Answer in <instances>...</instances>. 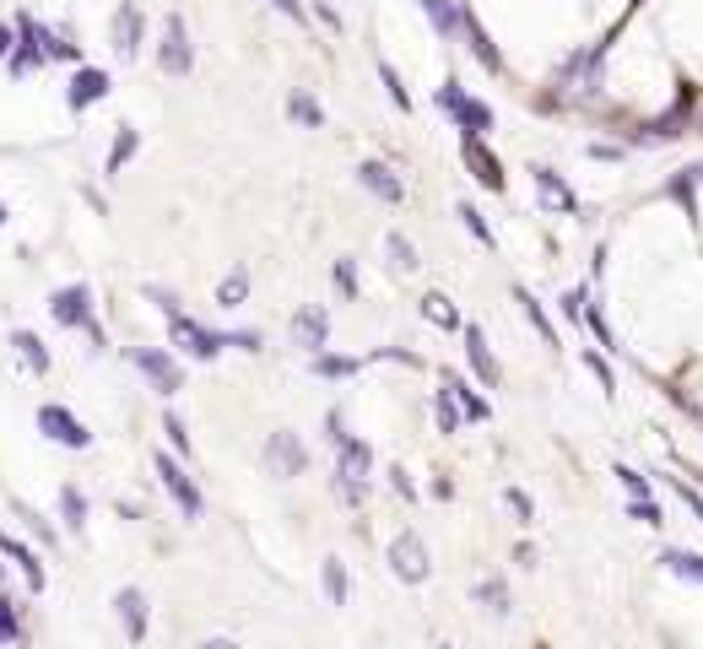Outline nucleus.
<instances>
[{
    "label": "nucleus",
    "mask_w": 703,
    "mask_h": 649,
    "mask_svg": "<svg viewBox=\"0 0 703 649\" xmlns=\"http://www.w3.org/2000/svg\"><path fill=\"white\" fill-rule=\"evenodd\" d=\"M303 466H309V449L298 445V433L277 428V433L265 439V471L282 477V482H292V477H303Z\"/></svg>",
    "instance_id": "8"
},
{
    "label": "nucleus",
    "mask_w": 703,
    "mask_h": 649,
    "mask_svg": "<svg viewBox=\"0 0 703 649\" xmlns=\"http://www.w3.org/2000/svg\"><path fill=\"white\" fill-rule=\"evenodd\" d=\"M22 633V622H17V601L11 596H0V645H11Z\"/></svg>",
    "instance_id": "37"
},
{
    "label": "nucleus",
    "mask_w": 703,
    "mask_h": 649,
    "mask_svg": "<svg viewBox=\"0 0 703 649\" xmlns=\"http://www.w3.org/2000/svg\"><path fill=\"white\" fill-rule=\"evenodd\" d=\"M158 66H163V77H190V71H195V43H190V28H184V17H179V11H168V17H163Z\"/></svg>",
    "instance_id": "4"
},
{
    "label": "nucleus",
    "mask_w": 703,
    "mask_h": 649,
    "mask_svg": "<svg viewBox=\"0 0 703 649\" xmlns=\"http://www.w3.org/2000/svg\"><path fill=\"white\" fill-rule=\"evenodd\" d=\"M433 417H439V428H444V433H460V422H465V417H460V401H455V390H450V385H444V390H433Z\"/></svg>",
    "instance_id": "26"
},
{
    "label": "nucleus",
    "mask_w": 703,
    "mask_h": 649,
    "mask_svg": "<svg viewBox=\"0 0 703 649\" xmlns=\"http://www.w3.org/2000/svg\"><path fill=\"white\" fill-rule=\"evenodd\" d=\"M503 498H509V509H514V515H520V526H531V520H536V509H531V498H525V492H520V487H509V492H503Z\"/></svg>",
    "instance_id": "41"
},
{
    "label": "nucleus",
    "mask_w": 703,
    "mask_h": 649,
    "mask_svg": "<svg viewBox=\"0 0 703 649\" xmlns=\"http://www.w3.org/2000/svg\"><path fill=\"white\" fill-rule=\"evenodd\" d=\"M584 303H590V298H584V287H574V292H563V320H574V324H580V320H584Z\"/></svg>",
    "instance_id": "42"
},
{
    "label": "nucleus",
    "mask_w": 703,
    "mask_h": 649,
    "mask_svg": "<svg viewBox=\"0 0 703 649\" xmlns=\"http://www.w3.org/2000/svg\"><path fill=\"white\" fill-rule=\"evenodd\" d=\"M627 515H633L639 526H665V520H661V509H655L650 498H633V503H627Z\"/></svg>",
    "instance_id": "38"
},
{
    "label": "nucleus",
    "mask_w": 703,
    "mask_h": 649,
    "mask_svg": "<svg viewBox=\"0 0 703 649\" xmlns=\"http://www.w3.org/2000/svg\"><path fill=\"white\" fill-rule=\"evenodd\" d=\"M147 298H152L163 314H173V309H179V298H173V292H163V287H147Z\"/></svg>",
    "instance_id": "45"
},
{
    "label": "nucleus",
    "mask_w": 703,
    "mask_h": 649,
    "mask_svg": "<svg viewBox=\"0 0 703 649\" xmlns=\"http://www.w3.org/2000/svg\"><path fill=\"white\" fill-rule=\"evenodd\" d=\"M292 347H298V352H309V358L331 347V314H325L320 303H309V309H298V314H292Z\"/></svg>",
    "instance_id": "12"
},
{
    "label": "nucleus",
    "mask_w": 703,
    "mask_h": 649,
    "mask_svg": "<svg viewBox=\"0 0 703 649\" xmlns=\"http://www.w3.org/2000/svg\"><path fill=\"white\" fill-rule=\"evenodd\" d=\"M514 298H520V309H525V320H531V324H536V330H541V341H546V347H558V330H552V320L541 314V303H536V298H531L525 287H520Z\"/></svg>",
    "instance_id": "30"
},
{
    "label": "nucleus",
    "mask_w": 703,
    "mask_h": 649,
    "mask_svg": "<svg viewBox=\"0 0 703 649\" xmlns=\"http://www.w3.org/2000/svg\"><path fill=\"white\" fill-rule=\"evenodd\" d=\"M244 298H249V271L239 266L233 277H222V287H217V303H222V309H239Z\"/></svg>",
    "instance_id": "28"
},
{
    "label": "nucleus",
    "mask_w": 703,
    "mask_h": 649,
    "mask_svg": "<svg viewBox=\"0 0 703 649\" xmlns=\"http://www.w3.org/2000/svg\"><path fill=\"white\" fill-rule=\"evenodd\" d=\"M11 49H17V28L0 22V60H11Z\"/></svg>",
    "instance_id": "47"
},
{
    "label": "nucleus",
    "mask_w": 703,
    "mask_h": 649,
    "mask_svg": "<svg viewBox=\"0 0 703 649\" xmlns=\"http://www.w3.org/2000/svg\"><path fill=\"white\" fill-rule=\"evenodd\" d=\"M460 158H465V168H471V179H476L482 190H503V168H498V158L488 152V147H482V136H465Z\"/></svg>",
    "instance_id": "14"
},
{
    "label": "nucleus",
    "mask_w": 703,
    "mask_h": 649,
    "mask_svg": "<svg viewBox=\"0 0 703 649\" xmlns=\"http://www.w3.org/2000/svg\"><path fill=\"white\" fill-rule=\"evenodd\" d=\"M617 482L627 487V498H650V482H644V477H639L633 466H617Z\"/></svg>",
    "instance_id": "40"
},
{
    "label": "nucleus",
    "mask_w": 703,
    "mask_h": 649,
    "mask_svg": "<svg viewBox=\"0 0 703 649\" xmlns=\"http://www.w3.org/2000/svg\"><path fill=\"white\" fill-rule=\"evenodd\" d=\"M531 173H536V190H541V201L546 206H558V211H580V201L569 196V184H563L552 168H531Z\"/></svg>",
    "instance_id": "20"
},
{
    "label": "nucleus",
    "mask_w": 703,
    "mask_h": 649,
    "mask_svg": "<svg viewBox=\"0 0 703 649\" xmlns=\"http://www.w3.org/2000/svg\"><path fill=\"white\" fill-rule=\"evenodd\" d=\"M676 492H682V498H687V509H693V515H699V526H703V498H699V492H693V487H676Z\"/></svg>",
    "instance_id": "49"
},
{
    "label": "nucleus",
    "mask_w": 703,
    "mask_h": 649,
    "mask_svg": "<svg viewBox=\"0 0 703 649\" xmlns=\"http://www.w3.org/2000/svg\"><path fill=\"white\" fill-rule=\"evenodd\" d=\"M325 596L335 607H347V563L341 558H325Z\"/></svg>",
    "instance_id": "33"
},
{
    "label": "nucleus",
    "mask_w": 703,
    "mask_h": 649,
    "mask_svg": "<svg viewBox=\"0 0 703 649\" xmlns=\"http://www.w3.org/2000/svg\"><path fill=\"white\" fill-rule=\"evenodd\" d=\"M265 6H277V11L292 17V22H303V6H298V0H265Z\"/></svg>",
    "instance_id": "48"
},
{
    "label": "nucleus",
    "mask_w": 703,
    "mask_h": 649,
    "mask_svg": "<svg viewBox=\"0 0 703 649\" xmlns=\"http://www.w3.org/2000/svg\"><path fill=\"white\" fill-rule=\"evenodd\" d=\"M369 471H373V449L363 439H352V433H341L335 439V492L347 503H358L369 492Z\"/></svg>",
    "instance_id": "1"
},
{
    "label": "nucleus",
    "mask_w": 703,
    "mask_h": 649,
    "mask_svg": "<svg viewBox=\"0 0 703 649\" xmlns=\"http://www.w3.org/2000/svg\"><path fill=\"white\" fill-rule=\"evenodd\" d=\"M379 81H384V87H390V103H395V109H406V114H412V92H406V87H401V77H395V66H390V60H379Z\"/></svg>",
    "instance_id": "35"
},
{
    "label": "nucleus",
    "mask_w": 703,
    "mask_h": 649,
    "mask_svg": "<svg viewBox=\"0 0 703 649\" xmlns=\"http://www.w3.org/2000/svg\"><path fill=\"white\" fill-rule=\"evenodd\" d=\"M0 228H6V206H0Z\"/></svg>",
    "instance_id": "51"
},
{
    "label": "nucleus",
    "mask_w": 703,
    "mask_h": 649,
    "mask_svg": "<svg viewBox=\"0 0 703 649\" xmlns=\"http://www.w3.org/2000/svg\"><path fill=\"white\" fill-rule=\"evenodd\" d=\"M439 109H444V114H455L465 136L493 130V109H488V103H476V98H465V87H460V81H444V87H439Z\"/></svg>",
    "instance_id": "6"
},
{
    "label": "nucleus",
    "mask_w": 703,
    "mask_h": 649,
    "mask_svg": "<svg viewBox=\"0 0 703 649\" xmlns=\"http://www.w3.org/2000/svg\"><path fill=\"white\" fill-rule=\"evenodd\" d=\"M201 649H239V645H233V639H207Z\"/></svg>",
    "instance_id": "50"
},
{
    "label": "nucleus",
    "mask_w": 703,
    "mask_h": 649,
    "mask_svg": "<svg viewBox=\"0 0 703 649\" xmlns=\"http://www.w3.org/2000/svg\"><path fill=\"white\" fill-rule=\"evenodd\" d=\"M152 471H158V482L168 487V498L179 503V515H184V520H201L207 498H201L195 477H190V471H184V466H179V460H173L168 449H158V455H152Z\"/></svg>",
    "instance_id": "2"
},
{
    "label": "nucleus",
    "mask_w": 703,
    "mask_h": 649,
    "mask_svg": "<svg viewBox=\"0 0 703 649\" xmlns=\"http://www.w3.org/2000/svg\"><path fill=\"white\" fill-rule=\"evenodd\" d=\"M699 130H703V109H699Z\"/></svg>",
    "instance_id": "52"
},
{
    "label": "nucleus",
    "mask_w": 703,
    "mask_h": 649,
    "mask_svg": "<svg viewBox=\"0 0 703 649\" xmlns=\"http://www.w3.org/2000/svg\"><path fill=\"white\" fill-rule=\"evenodd\" d=\"M390 568H395V579H406V585H422L433 563H428V547H422V536L416 530H401L395 541H390Z\"/></svg>",
    "instance_id": "9"
},
{
    "label": "nucleus",
    "mask_w": 703,
    "mask_h": 649,
    "mask_svg": "<svg viewBox=\"0 0 703 649\" xmlns=\"http://www.w3.org/2000/svg\"><path fill=\"white\" fill-rule=\"evenodd\" d=\"M11 347H17V358L33 368V373H49V347H43L33 330H17V336H11Z\"/></svg>",
    "instance_id": "21"
},
{
    "label": "nucleus",
    "mask_w": 703,
    "mask_h": 649,
    "mask_svg": "<svg viewBox=\"0 0 703 649\" xmlns=\"http://www.w3.org/2000/svg\"><path fill=\"white\" fill-rule=\"evenodd\" d=\"M444 385H450V390H455V401H460V417H465V422H482V417H488V411H493V406L482 401V396H476V390H471V385H465V379H444Z\"/></svg>",
    "instance_id": "25"
},
{
    "label": "nucleus",
    "mask_w": 703,
    "mask_h": 649,
    "mask_svg": "<svg viewBox=\"0 0 703 649\" xmlns=\"http://www.w3.org/2000/svg\"><path fill=\"white\" fill-rule=\"evenodd\" d=\"M0 585H6V568H0Z\"/></svg>",
    "instance_id": "53"
},
{
    "label": "nucleus",
    "mask_w": 703,
    "mask_h": 649,
    "mask_svg": "<svg viewBox=\"0 0 703 649\" xmlns=\"http://www.w3.org/2000/svg\"><path fill=\"white\" fill-rule=\"evenodd\" d=\"M465 358H471V373L493 390L498 385V358H493V347H488V336H482L476 324H465Z\"/></svg>",
    "instance_id": "16"
},
{
    "label": "nucleus",
    "mask_w": 703,
    "mask_h": 649,
    "mask_svg": "<svg viewBox=\"0 0 703 649\" xmlns=\"http://www.w3.org/2000/svg\"><path fill=\"white\" fill-rule=\"evenodd\" d=\"M39 433L43 439H54V445H66V449H87L92 445V433H87V422L71 411V406H39Z\"/></svg>",
    "instance_id": "7"
},
{
    "label": "nucleus",
    "mask_w": 703,
    "mask_h": 649,
    "mask_svg": "<svg viewBox=\"0 0 703 649\" xmlns=\"http://www.w3.org/2000/svg\"><path fill=\"white\" fill-rule=\"evenodd\" d=\"M130 363L147 373V385H152L158 396H179V390H184V368L173 363L163 347H130Z\"/></svg>",
    "instance_id": "5"
},
{
    "label": "nucleus",
    "mask_w": 703,
    "mask_h": 649,
    "mask_svg": "<svg viewBox=\"0 0 703 649\" xmlns=\"http://www.w3.org/2000/svg\"><path fill=\"white\" fill-rule=\"evenodd\" d=\"M444 649H450V645H444Z\"/></svg>",
    "instance_id": "54"
},
{
    "label": "nucleus",
    "mask_w": 703,
    "mask_h": 649,
    "mask_svg": "<svg viewBox=\"0 0 703 649\" xmlns=\"http://www.w3.org/2000/svg\"><path fill=\"white\" fill-rule=\"evenodd\" d=\"M584 363L595 368V379H601V390H617V379H612V368L601 363V358H584Z\"/></svg>",
    "instance_id": "46"
},
{
    "label": "nucleus",
    "mask_w": 703,
    "mask_h": 649,
    "mask_svg": "<svg viewBox=\"0 0 703 649\" xmlns=\"http://www.w3.org/2000/svg\"><path fill=\"white\" fill-rule=\"evenodd\" d=\"M460 217H465V228H471L476 239H482V243H493V233H488V222L476 217V206H460Z\"/></svg>",
    "instance_id": "44"
},
{
    "label": "nucleus",
    "mask_w": 703,
    "mask_h": 649,
    "mask_svg": "<svg viewBox=\"0 0 703 649\" xmlns=\"http://www.w3.org/2000/svg\"><path fill=\"white\" fill-rule=\"evenodd\" d=\"M384 249H390V271H416V249L401 239V233H390Z\"/></svg>",
    "instance_id": "34"
},
{
    "label": "nucleus",
    "mask_w": 703,
    "mask_h": 649,
    "mask_svg": "<svg viewBox=\"0 0 703 649\" xmlns=\"http://www.w3.org/2000/svg\"><path fill=\"white\" fill-rule=\"evenodd\" d=\"M288 114H292L298 124H309V130H320V124H325V109H320V103H314L303 87H298V92L288 98Z\"/></svg>",
    "instance_id": "27"
},
{
    "label": "nucleus",
    "mask_w": 703,
    "mask_h": 649,
    "mask_svg": "<svg viewBox=\"0 0 703 649\" xmlns=\"http://www.w3.org/2000/svg\"><path fill=\"white\" fill-rule=\"evenodd\" d=\"M476 601L493 611V617H503V611H509V585H503V579H482V585H476Z\"/></svg>",
    "instance_id": "31"
},
{
    "label": "nucleus",
    "mask_w": 703,
    "mask_h": 649,
    "mask_svg": "<svg viewBox=\"0 0 703 649\" xmlns=\"http://www.w3.org/2000/svg\"><path fill=\"white\" fill-rule=\"evenodd\" d=\"M314 373H325V379H352V373H358V358H335V352H314Z\"/></svg>",
    "instance_id": "32"
},
{
    "label": "nucleus",
    "mask_w": 703,
    "mask_h": 649,
    "mask_svg": "<svg viewBox=\"0 0 703 649\" xmlns=\"http://www.w3.org/2000/svg\"><path fill=\"white\" fill-rule=\"evenodd\" d=\"M422 314L439 324V330H460V309L444 298V292H428V298H422Z\"/></svg>",
    "instance_id": "24"
},
{
    "label": "nucleus",
    "mask_w": 703,
    "mask_h": 649,
    "mask_svg": "<svg viewBox=\"0 0 703 649\" xmlns=\"http://www.w3.org/2000/svg\"><path fill=\"white\" fill-rule=\"evenodd\" d=\"M109 92H114L109 71H98V66H77V77H71V92H66V103L82 114V109H92V103H103Z\"/></svg>",
    "instance_id": "13"
},
{
    "label": "nucleus",
    "mask_w": 703,
    "mask_h": 649,
    "mask_svg": "<svg viewBox=\"0 0 703 649\" xmlns=\"http://www.w3.org/2000/svg\"><path fill=\"white\" fill-rule=\"evenodd\" d=\"M135 147H141V130H135V124H120V136H114V147H109V162H103V173H120L124 162L135 158Z\"/></svg>",
    "instance_id": "22"
},
{
    "label": "nucleus",
    "mask_w": 703,
    "mask_h": 649,
    "mask_svg": "<svg viewBox=\"0 0 703 649\" xmlns=\"http://www.w3.org/2000/svg\"><path fill=\"white\" fill-rule=\"evenodd\" d=\"M416 6H422V17L433 22L439 39H455L460 28H465V11H460L455 0H416Z\"/></svg>",
    "instance_id": "18"
},
{
    "label": "nucleus",
    "mask_w": 703,
    "mask_h": 649,
    "mask_svg": "<svg viewBox=\"0 0 703 649\" xmlns=\"http://www.w3.org/2000/svg\"><path fill=\"white\" fill-rule=\"evenodd\" d=\"M49 314H54V324H66V330H87V324H98V320H92V287H87V282L60 287V292L49 298Z\"/></svg>",
    "instance_id": "10"
},
{
    "label": "nucleus",
    "mask_w": 703,
    "mask_h": 649,
    "mask_svg": "<svg viewBox=\"0 0 703 649\" xmlns=\"http://www.w3.org/2000/svg\"><path fill=\"white\" fill-rule=\"evenodd\" d=\"M163 433H168V445L179 449V455H190V433H184V422H179L173 411H168V417H163Z\"/></svg>",
    "instance_id": "39"
},
{
    "label": "nucleus",
    "mask_w": 703,
    "mask_h": 649,
    "mask_svg": "<svg viewBox=\"0 0 703 649\" xmlns=\"http://www.w3.org/2000/svg\"><path fill=\"white\" fill-rule=\"evenodd\" d=\"M358 179H363V190H373L379 201H390V206L406 196V184H401V179H395L384 162H363V168H358Z\"/></svg>",
    "instance_id": "19"
},
{
    "label": "nucleus",
    "mask_w": 703,
    "mask_h": 649,
    "mask_svg": "<svg viewBox=\"0 0 703 649\" xmlns=\"http://www.w3.org/2000/svg\"><path fill=\"white\" fill-rule=\"evenodd\" d=\"M335 287H341L347 298L358 292V271H352V260H335Z\"/></svg>",
    "instance_id": "43"
},
{
    "label": "nucleus",
    "mask_w": 703,
    "mask_h": 649,
    "mask_svg": "<svg viewBox=\"0 0 703 649\" xmlns=\"http://www.w3.org/2000/svg\"><path fill=\"white\" fill-rule=\"evenodd\" d=\"M0 552L22 568V579H28L33 590H43V579H49V573H43V563H39V552H33V547H22L17 536H6V530H0Z\"/></svg>",
    "instance_id": "17"
},
{
    "label": "nucleus",
    "mask_w": 703,
    "mask_h": 649,
    "mask_svg": "<svg viewBox=\"0 0 703 649\" xmlns=\"http://www.w3.org/2000/svg\"><path fill=\"white\" fill-rule=\"evenodd\" d=\"M109 39H114V54H120V60H135V54H141V43H147V17H141L135 0H124L120 11H114Z\"/></svg>",
    "instance_id": "11"
},
{
    "label": "nucleus",
    "mask_w": 703,
    "mask_h": 649,
    "mask_svg": "<svg viewBox=\"0 0 703 649\" xmlns=\"http://www.w3.org/2000/svg\"><path fill=\"white\" fill-rule=\"evenodd\" d=\"M114 611H120V622H124V639L141 645V639H147V596L124 585L120 596H114Z\"/></svg>",
    "instance_id": "15"
},
{
    "label": "nucleus",
    "mask_w": 703,
    "mask_h": 649,
    "mask_svg": "<svg viewBox=\"0 0 703 649\" xmlns=\"http://www.w3.org/2000/svg\"><path fill=\"white\" fill-rule=\"evenodd\" d=\"M460 33L471 39V49H476V60H482L488 71H498V49H493V43H488V39H482V28H476L471 17H465V28H460Z\"/></svg>",
    "instance_id": "36"
},
{
    "label": "nucleus",
    "mask_w": 703,
    "mask_h": 649,
    "mask_svg": "<svg viewBox=\"0 0 703 649\" xmlns=\"http://www.w3.org/2000/svg\"><path fill=\"white\" fill-rule=\"evenodd\" d=\"M168 336H173V347H179V352H190L195 363H211V358L228 347V336H222V330H207L201 320H190L184 309H173V314H168Z\"/></svg>",
    "instance_id": "3"
},
{
    "label": "nucleus",
    "mask_w": 703,
    "mask_h": 649,
    "mask_svg": "<svg viewBox=\"0 0 703 649\" xmlns=\"http://www.w3.org/2000/svg\"><path fill=\"white\" fill-rule=\"evenodd\" d=\"M661 563L671 568V573H682V579H693V585H703V552H682V547H665Z\"/></svg>",
    "instance_id": "23"
},
{
    "label": "nucleus",
    "mask_w": 703,
    "mask_h": 649,
    "mask_svg": "<svg viewBox=\"0 0 703 649\" xmlns=\"http://www.w3.org/2000/svg\"><path fill=\"white\" fill-rule=\"evenodd\" d=\"M60 515H66V526H71V530L87 526V498H82V487H60Z\"/></svg>",
    "instance_id": "29"
}]
</instances>
